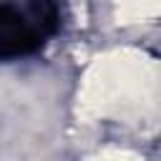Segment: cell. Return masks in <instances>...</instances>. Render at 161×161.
<instances>
[{
    "label": "cell",
    "mask_w": 161,
    "mask_h": 161,
    "mask_svg": "<svg viewBox=\"0 0 161 161\" xmlns=\"http://www.w3.org/2000/svg\"><path fill=\"white\" fill-rule=\"evenodd\" d=\"M38 45L35 28L15 10H0V55H20Z\"/></svg>",
    "instance_id": "6da1fadb"
}]
</instances>
